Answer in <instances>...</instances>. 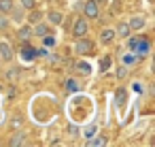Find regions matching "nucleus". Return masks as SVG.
Instances as JSON below:
<instances>
[{
    "instance_id": "obj_1",
    "label": "nucleus",
    "mask_w": 155,
    "mask_h": 147,
    "mask_svg": "<svg viewBox=\"0 0 155 147\" xmlns=\"http://www.w3.org/2000/svg\"><path fill=\"white\" fill-rule=\"evenodd\" d=\"M83 15H85V19H96L100 15L96 0H85V2H83Z\"/></svg>"
},
{
    "instance_id": "obj_2",
    "label": "nucleus",
    "mask_w": 155,
    "mask_h": 147,
    "mask_svg": "<svg viewBox=\"0 0 155 147\" xmlns=\"http://www.w3.org/2000/svg\"><path fill=\"white\" fill-rule=\"evenodd\" d=\"M91 49H94V45H91L89 39H85V36H79V39H77L74 51H77L79 56H87V53H91Z\"/></svg>"
},
{
    "instance_id": "obj_3",
    "label": "nucleus",
    "mask_w": 155,
    "mask_h": 147,
    "mask_svg": "<svg viewBox=\"0 0 155 147\" xmlns=\"http://www.w3.org/2000/svg\"><path fill=\"white\" fill-rule=\"evenodd\" d=\"M89 32V24H87V19L85 17H79L77 22H74V26H72V36H85Z\"/></svg>"
},
{
    "instance_id": "obj_4",
    "label": "nucleus",
    "mask_w": 155,
    "mask_h": 147,
    "mask_svg": "<svg viewBox=\"0 0 155 147\" xmlns=\"http://www.w3.org/2000/svg\"><path fill=\"white\" fill-rule=\"evenodd\" d=\"M0 58H2L5 62H11L13 60V49L7 41H0Z\"/></svg>"
},
{
    "instance_id": "obj_5",
    "label": "nucleus",
    "mask_w": 155,
    "mask_h": 147,
    "mask_svg": "<svg viewBox=\"0 0 155 147\" xmlns=\"http://www.w3.org/2000/svg\"><path fill=\"white\" fill-rule=\"evenodd\" d=\"M127 26H130V30H142V28L147 26V19H144L142 15H134V17H130Z\"/></svg>"
},
{
    "instance_id": "obj_6",
    "label": "nucleus",
    "mask_w": 155,
    "mask_h": 147,
    "mask_svg": "<svg viewBox=\"0 0 155 147\" xmlns=\"http://www.w3.org/2000/svg\"><path fill=\"white\" fill-rule=\"evenodd\" d=\"M9 19H13V22H17V24H21L24 22V7L19 5H13V9L9 11Z\"/></svg>"
},
{
    "instance_id": "obj_7",
    "label": "nucleus",
    "mask_w": 155,
    "mask_h": 147,
    "mask_svg": "<svg viewBox=\"0 0 155 147\" xmlns=\"http://www.w3.org/2000/svg\"><path fill=\"white\" fill-rule=\"evenodd\" d=\"M45 34H49V26H47V24L38 22V24H34V26H32V36H38V39H43Z\"/></svg>"
},
{
    "instance_id": "obj_8",
    "label": "nucleus",
    "mask_w": 155,
    "mask_h": 147,
    "mask_svg": "<svg viewBox=\"0 0 155 147\" xmlns=\"http://www.w3.org/2000/svg\"><path fill=\"white\" fill-rule=\"evenodd\" d=\"M115 36H117V34H115V30L106 28V30H102V32H100V43H102V45H110V43L115 41Z\"/></svg>"
},
{
    "instance_id": "obj_9",
    "label": "nucleus",
    "mask_w": 155,
    "mask_h": 147,
    "mask_svg": "<svg viewBox=\"0 0 155 147\" xmlns=\"http://www.w3.org/2000/svg\"><path fill=\"white\" fill-rule=\"evenodd\" d=\"M38 22H43V13L34 7V9H30V15H28V24L30 26H34V24H38Z\"/></svg>"
},
{
    "instance_id": "obj_10",
    "label": "nucleus",
    "mask_w": 155,
    "mask_h": 147,
    "mask_svg": "<svg viewBox=\"0 0 155 147\" xmlns=\"http://www.w3.org/2000/svg\"><path fill=\"white\" fill-rule=\"evenodd\" d=\"M47 19H49L51 26H60L62 19H64V15H62L60 11H49V13H47Z\"/></svg>"
},
{
    "instance_id": "obj_11",
    "label": "nucleus",
    "mask_w": 155,
    "mask_h": 147,
    "mask_svg": "<svg viewBox=\"0 0 155 147\" xmlns=\"http://www.w3.org/2000/svg\"><path fill=\"white\" fill-rule=\"evenodd\" d=\"M17 36H19L21 41H28V39L32 36V26H30V24H24V26H19V30H17Z\"/></svg>"
},
{
    "instance_id": "obj_12",
    "label": "nucleus",
    "mask_w": 155,
    "mask_h": 147,
    "mask_svg": "<svg viewBox=\"0 0 155 147\" xmlns=\"http://www.w3.org/2000/svg\"><path fill=\"white\" fill-rule=\"evenodd\" d=\"M130 26H127V22H119V26H117V30H115V34H119L121 39H127L130 36Z\"/></svg>"
},
{
    "instance_id": "obj_13",
    "label": "nucleus",
    "mask_w": 155,
    "mask_h": 147,
    "mask_svg": "<svg viewBox=\"0 0 155 147\" xmlns=\"http://www.w3.org/2000/svg\"><path fill=\"white\" fill-rule=\"evenodd\" d=\"M9 145H11V147H17V145H26V134H24V132H19V134H13V136L9 138Z\"/></svg>"
},
{
    "instance_id": "obj_14",
    "label": "nucleus",
    "mask_w": 155,
    "mask_h": 147,
    "mask_svg": "<svg viewBox=\"0 0 155 147\" xmlns=\"http://www.w3.org/2000/svg\"><path fill=\"white\" fill-rule=\"evenodd\" d=\"M106 143H108V138H106V136H94V138L89 136V141H87V145H89V147H102V145H106Z\"/></svg>"
},
{
    "instance_id": "obj_15",
    "label": "nucleus",
    "mask_w": 155,
    "mask_h": 147,
    "mask_svg": "<svg viewBox=\"0 0 155 147\" xmlns=\"http://www.w3.org/2000/svg\"><path fill=\"white\" fill-rule=\"evenodd\" d=\"M13 5H15L13 0H0V13H7L9 15V11L13 9Z\"/></svg>"
},
{
    "instance_id": "obj_16",
    "label": "nucleus",
    "mask_w": 155,
    "mask_h": 147,
    "mask_svg": "<svg viewBox=\"0 0 155 147\" xmlns=\"http://www.w3.org/2000/svg\"><path fill=\"white\" fill-rule=\"evenodd\" d=\"M9 24H11L9 15H7V13H0V32H5V30L9 28Z\"/></svg>"
},
{
    "instance_id": "obj_17",
    "label": "nucleus",
    "mask_w": 155,
    "mask_h": 147,
    "mask_svg": "<svg viewBox=\"0 0 155 147\" xmlns=\"http://www.w3.org/2000/svg\"><path fill=\"white\" fill-rule=\"evenodd\" d=\"M77 68H79V73H81V75H89V73H91V66H89V64H85V62H79V64H77Z\"/></svg>"
},
{
    "instance_id": "obj_18",
    "label": "nucleus",
    "mask_w": 155,
    "mask_h": 147,
    "mask_svg": "<svg viewBox=\"0 0 155 147\" xmlns=\"http://www.w3.org/2000/svg\"><path fill=\"white\" fill-rule=\"evenodd\" d=\"M19 75H21V73H19V68H9V73H7V77H9L11 81H17V79H19Z\"/></svg>"
},
{
    "instance_id": "obj_19",
    "label": "nucleus",
    "mask_w": 155,
    "mask_h": 147,
    "mask_svg": "<svg viewBox=\"0 0 155 147\" xmlns=\"http://www.w3.org/2000/svg\"><path fill=\"white\" fill-rule=\"evenodd\" d=\"M19 5H21L24 9H28V11H30V9H34V7H36V0H19Z\"/></svg>"
},
{
    "instance_id": "obj_20",
    "label": "nucleus",
    "mask_w": 155,
    "mask_h": 147,
    "mask_svg": "<svg viewBox=\"0 0 155 147\" xmlns=\"http://www.w3.org/2000/svg\"><path fill=\"white\" fill-rule=\"evenodd\" d=\"M66 90H68V92H77V90H79V83H77L74 79H68V81H66Z\"/></svg>"
},
{
    "instance_id": "obj_21",
    "label": "nucleus",
    "mask_w": 155,
    "mask_h": 147,
    "mask_svg": "<svg viewBox=\"0 0 155 147\" xmlns=\"http://www.w3.org/2000/svg\"><path fill=\"white\" fill-rule=\"evenodd\" d=\"M83 134H85L87 138H89V136H94V134H96V126H89V128H85V130H83Z\"/></svg>"
},
{
    "instance_id": "obj_22",
    "label": "nucleus",
    "mask_w": 155,
    "mask_h": 147,
    "mask_svg": "<svg viewBox=\"0 0 155 147\" xmlns=\"http://www.w3.org/2000/svg\"><path fill=\"white\" fill-rule=\"evenodd\" d=\"M43 41H45V45H47V47H51V45H55V39H51L49 34H45V36H43Z\"/></svg>"
},
{
    "instance_id": "obj_23",
    "label": "nucleus",
    "mask_w": 155,
    "mask_h": 147,
    "mask_svg": "<svg viewBox=\"0 0 155 147\" xmlns=\"http://www.w3.org/2000/svg\"><path fill=\"white\" fill-rule=\"evenodd\" d=\"M108 66H110V58H104V60H100V68H102V70H106Z\"/></svg>"
},
{
    "instance_id": "obj_24",
    "label": "nucleus",
    "mask_w": 155,
    "mask_h": 147,
    "mask_svg": "<svg viewBox=\"0 0 155 147\" xmlns=\"http://www.w3.org/2000/svg\"><path fill=\"white\" fill-rule=\"evenodd\" d=\"M125 75H127V68H125V66H119V68H117V77H119V79H123Z\"/></svg>"
},
{
    "instance_id": "obj_25",
    "label": "nucleus",
    "mask_w": 155,
    "mask_h": 147,
    "mask_svg": "<svg viewBox=\"0 0 155 147\" xmlns=\"http://www.w3.org/2000/svg\"><path fill=\"white\" fill-rule=\"evenodd\" d=\"M117 102L121 104V102H125V92L121 90V92H117Z\"/></svg>"
},
{
    "instance_id": "obj_26",
    "label": "nucleus",
    "mask_w": 155,
    "mask_h": 147,
    "mask_svg": "<svg viewBox=\"0 0 155 147\" xmlns=\"http://www.w3.org/2000/svg\"><path fill=\"white\" fill-rule=\"evenodd\" d=\"M132 87H134V92H138V94H142V83H138V81H136V83H134Z\"/></svg>"
},
{
    "instance_id": "obj_27",
    "label": "nucleus",
    "mask_w": 155,
    "mask_h": 147,
    "mask_svg": "<svg viewBox=\"0 0 155 147\" xmlns=\"http://www.w3.org/2000/svg\"><path fill=\"white\" fill-rule=\"evenodd\" d=\"M96 2H104V5H106V2H108V0H96Z\"/></svg>"
},
{
    "instance_id": "obj_28",
    "label": "nucleus",
    "mask_w": 155,
    "mask_h": 147,
    "mask_svg": "<svg viewBox=\"0 0 155 147\" xmlns=\"http://www.w3.org/2000/svg\"><path fill=\"white\" fill-rule=\"evenodd\" d=\"M53 2H55V0H53Z\"/></svg>"
}]
</instances>
